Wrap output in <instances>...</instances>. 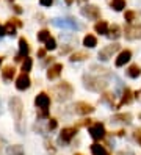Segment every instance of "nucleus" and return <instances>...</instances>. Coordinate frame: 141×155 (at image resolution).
<instances>
[{"instance_id": "nucleus-1", "label": "nucleus", "mask_w": 141, "mask_h": 155, "mask_svg": "<svg viewBox=\"0 0 141 155\" xmlns=\"http://www.w3.org/2000/svg\"><path fill=\"white\" fill-rule=\"evenodd\" d=\"M99 72L96 75H92V74H86L83 77V85H85V88L86 89H89V91H96V93H99V91H103L107 88V80L105 78H102L100 75L102 74H105V71L107 69H103V68H100V69H97Z\"/></svg>"}, {"instance_id": "nucleus-2", "label": "nucleus", "mask_w": 141, "mask_h": 155, "mask_svg": "<svg viewBox=\"0 0 141 155\" xmlns=\"http://www.w3.org/2000/svg\"><path fill=\"white\" fill-rule=\"evenodd\" d=\"M9 108H11V113L14 116V121H16V127L19 132H22L21 129V122H22V114H24V105H22V100L19 97H11L9 99Z\"/></svg>"}, {"instance_id": "nucleus-3", "label": "nucleus", "mask_w": 141, "mask_h": 155, "mask_svg": "<svg viewBox=\"0 0 141 155\" xmlns=\"http://www.w3.org/2000/svg\"><path fill=\"white\" fill-rule=\"evenodd\" d=\"M72 86L68 83V81H61L60 85L53 86V93L56 94V99L58 100H66L72 96Z\"/></svg>"}, {"instance_id": "nucleus-4", "label": "nucleus", "mask_w": 141, "mask_h": 155, "mask_svg": "<svg viewBox=\"0 0 141 155\" xmlns=\"http://www.w3.org/2000/svg\"><path fill=\"white\" fill-rule=\"evenodd\" d=\"M88 132H89V136H91L94 141H100V140L105 138V135H107L105 127H103L102 122H94V124H91L89 129H88Z\"/></svg>"}, {"instance_id": "nucleus-5", "label": "nucleus", "mask_w": 141, "mask_h": 155, "mask_svg": "<svg viewBox=\"0 0 141 155\" xmlns=\"http://www.w3.org/2000/svg\"><path fill=\"white\" fill-rule=\"evenodd\" d=\"M124 36L129 41L141 39V25L139 24H129L124 28Z\"/></svg>"}, {"instance_id": "nucleus-6", "label": "nucleus", "mask_w": 141, "mask_h": 155, "mask_svg": "<svg viewBox=\"0 0 141 155\" xmlns=\"http://www.w3.org/2000/svg\"><path fill=\"white\" fill-rule=\"evenodd\" d=\"M119 49H121V45H119L118 42H113V44L107 45V47L100 49V52L97 53V57H99V60H102V61H108L110 58H113V55H115Z\"/></svg>"}, {"instance_id": "nucleus-7", "label": "nucleus", "mask_w": 141, "mask_h": 155, "mask_svg": "<svg viewBox=\"0 0 141 155\" xmlns=\"http://www.w3.org/2000/svg\"><path fill=\"white\" fill-rule=\"evenodd\" d=\"M52 24L58 28H69V30H79L80 24H77L71 17H66V19H52Z\"/></svg>"}, {"instance_id": "nucleus-8", "label": "nucleus", "mask_w": 141, "mask_h": 155, "mask_svg": "<svg viewBox=\"0 0 141 155\" xmlns=\"http://www.w3.org/2000/svg\"><path fill=\"white\" fill-rule=\"evenodd\" d=\"M82 14L86 17V19H91V21H97L100 17V10L96 6V5H85L82 8Z\"/></svg>"}, {"instance_id": "nucleus-9", "label": "nucleus", "mask_w": 141, "mask_h": 155, "mask_svg": "<svg viewBox=\"0 0 141 155\" xmlns=\"http://www.w3.org/2000/svg\"><path fill=\"white\" fill-rule=\"evenodd\" d=\"M75 135H77V127H66V129H63L61 133H60V141L68 144V143L72 141V138Z\"/></svg>"}, {"instance_id": "nucleus-10", "label": "nucleus", "mask_w": 141, "mask_h": 155, "mask_svg": "<svg viewBox=\"0 0 141 155\" xmlns=\"http://www.w3.org/2000/svg\"><path fill=\"white\" fill-rule=\"evenodd\" d=\"M130 60H132V52H130L129 49L121 50L119 55H118L116 60H115V66H116V68H122V66H126Z\"/></svg>"}, {"instance_id": "nucleus-11", "label": "nucleus", "mask_w": 141, "mask_h": 155, "mask_svg": "<svg viewBox=\"0 0 141 155\" xmlns=\"http://www.w3.org/2000/svg\"><path fill=\"white\" fill-rule=\"evenodd\" d=\"M30 86H32V80H30V77H28V74L22 72V74L16 78V88H17L19 91H25V89H28Z\"/></svg>"}, {"instance_id": "nucleus-12", "label": "nucleus", "mask_w": 141, "mask_h": 155, "mask_svg": "<svg viewBox=\"0 0 141 155\" xmlns=\"http://www.w3.org/2000/svg\"><path fill=\"white\" fill-rule=\"evenodd\" d=\"M28 53H30V44L25 38H21L19 39V55L16 57V61H21L22 58L28 57Z\"/></svg>"}, {"instance_id": "nucleus-13", "label": "nucleus", "mask_w": 141, "mask_h": 155, "mask_svg": "<svg viewBox=\"0 0 141 155\" xmlns=\"http://www.w3.org/2000/svg\"><path fill=\"white\" fill-rule=\"evenodd\" d=\"M35 105L39 108V110H47L50 105V97L47 96L45 93H39L35 97Z\"/></svg>"}, {"instance_id": "nucleus-14", "label": "nucleus", "mask_w": 141, "mask_h": 155, "mask_svg": "<svg viewBox=\"0 0 141 155\" xmlns=\"http://www.w3.org/2000/svg\"><path fill=\"white\" fill-rule=\"evenodd\" d=\"M74 108H75V113L77 114H89L94 111V107L88 102H77L74 105Z\"/></svg>"}, {"instance_id": "nucleus-15", "label": "nucleus", "mask_w": 141, "mask_h": 155, "mask_svg": "<svg viewBox=\"0 0 141 155\" xmlns=\"http://www.w3.org/2000/svg\"><path fill=\"white\" fill-rule=\"evenodd\" d=\"M61 71H63V64H61V63H55V64H52L49 69H47V78H49V80L58 78L60 74H61Z\"/></svg>"}, {"instance_id": "nucleus-16", "label": "nucleus", "mask_w": 141, "mask_h": 155, "mask_svg": "<svg viewBox=\"0 0 141 155\" xmlns=\"http://www.w3.org/2000/svg\"><path fill=\"white\" fill-rule=\"evenodd\" d=\"M132 100H133V93H132V89L126 88L124 93H122V97H121V100H119V104L116 105V108H121V107H124V105H129Z\"/></svg>"}, {"instance_id": "nucleus-17", "label": "nucleus", "mask_w": 141, "mask_h": 155, "mask_svg": "<svg viewBox=\"0 0 141 155\" xmlns=\"http://www.w3.org/2000/svg\"><path fill=\"white\" fill-rule=\"evenodd\" d=\"M132 119H133V116L130 113H118L111 117V122H121V124H130Z\"/></svg>"}, {"instance_id": "nucleus-18", "label": "nucleus", "mask_w": 141, "mask_h": 155, "mask_svg": "<svg viewBox=\"0 0 141 155\" xmlns=\"http://www.w3.org/2000/svg\"><path fill=\"white\" fill-rule=\"evenodd\" d=\"M107 36H108L110 39H113V41L119 39V38H121V27L116 25V24L108 25V33H107Z\"/></svg>"}, {"instance_id": "nucleus-19", "label": "nucleus", "mask_w": 141, "mask_h": 155, "mask_svg": "<svg viewBox=\"0 0 141 155\" xmlns=\"http://www.w3.org/2000/svg\"><path fill=\"white\" fill-rule=\"evenodd\" d=\"M126 74H127V77H130V78H138V77L141 75V68H139L138 64H132V66L127 68Z\"/></svg>"}, {"instance_id": "nucleus-20", "label": "nucleus", "mask_w": 141, "mask_h": 155, "mask_svg": "<svg viewBox=\"0 0 141 155\" xmlns=\"http://www.w3.org/2000/svg\"><path fill=\"white\" fill-rule=\"evenodd\" d=\"M14 75H16V69H14L13 66H5V68H3V71H2V77H3V80L11 81V80L14 78Z\"/></svg>"}, {"instance_id": "nucleus-21", "label": "nucleus", "mask_w": 141, "mask_h": 155, "mask_svg": "<svg viewBox=\"0 0 141 155\" xmlns=\"http://www.w3.org/2000/svg\"><path fill=\"white\" fill-rule=\"evenodd\" d=\"M83 45H85L86 49H94V47L97 45V38H96L94 35H86V36L83 38Z\"/></svg>"}, {"instance_id": "nucleus-22", "label": "nucleus", "mask_w": 141, "mask_h": 155, "mask_svg": "<svg viewBox=\"0 0 141 155\" xmlns=\"http://www.w3.org/2000/svg\"><path fill=\"white\" fill-rule=\"evenodd\" d=\"M91 153H92V155H110L108 150L103 147L102 144H99V143L91 144Z\"/></svg>"}, {"instance_id": "nucleus-23", "label": "nucleus", "mask_w": 141, "mask_h": 155, "mask_svg": "<svg viewBox=\"0 0 141 155\" xmlns=\"http://www.w3.org/2000/svg\"><path fill=\"white\" fill-rule=\"evenodd\" d=\"M94 30H96V33H99V35H105L107 36V33H108V24L105 21H100V22H97L96 25H94Z\"/></svg>"}, {"instance_id": "nucleus-24", "label": "nucleus", "mask_w": 141, "mask_h": 155, "mask_svg": "<svg viewBox=\"0 0 141 155\" xmlns=\"http://www.w3.org/2000/svg\"><path fill=\"white\" fill-rule=\"evenodd\" d=\"M88 58H89V55H88L86 52H74L69 60L72 63H75V61H85V60H88Z\"/></svg>"}, {"instance_id": "nucleus-25", "label": "nucleus", "mask_w": 141, "mask_h": 155, "mask_svg": "<svg viewBox=\"0 0 141 155\" xmlns=\"http://www.w3.org/2000/svg\"><path fill=\"white\" fill-rule=\"evenodd\" d=\"M110 6H111V10H115V11H122L126 8V0H111Z\"/></svg>"}, {"instance_id": "nucleus-26", "label": "nucleus", "mask_w": 141, "mask_h": 155, "mask_svg": "<svg viewBox=\"0 0 141 155\" xmlns=\"http://www.w3.org/2000/svg\"><path fill=\"white\" fill-rule=\"evenodd\" d=\"M6 153L8 155H25L22 146H9V147L6 149Z\"/></svg>"}, {"instance_id": "nucleus-27", "label": "nucleus", "mask_w": 141, "mask_h": 155, "mask_svg": "<svg viewBox=\"0 0 141 155\" xmlns=\"http://www.w3.org/2000/svg\"><path fill=\"white\" fill-rule=\"evenodd\" d=\"M32 66H33V61H32V58L25 57V60L22 61V72H25V74H28V72L32 71Z\"/></svg>"}, {"instance_id": "nucleus-28", "label": "nucleus", "mask_w": 141, "mask_h": 155, "mask_svg": "<svg viewBox=\"0 0 141 155\" xmlns=\"http://www.w3.org/2000/svg\"><path fill=\"white\" fill-rule=\"evenodd\" d=\"M16 28H17V27H16L11 21H9V22H6V25H5V33L9 35V36H14V35H16Z\"/></svg>"}, {"instance_id": "nucleus-29", "label": "nucleus", "mask_w": 141, "mask_h": 155, "mask_svg": "<svg viewBox=\"0 0 141 155\" xmlns=\"http://www.w3.org/2000/svg\"><path fill=\"white\" fill-rule=\"evenodd\" d=\"M49 38H50V31H49V30H41V31H38V41L45 42Z\"/></svg>"}, {"instance_id": "nucleus-30", "label": "nucleus", "mask_w": 141, "mask_h": 155, "mask_svg": "<svg viewBox=\"0 0 141 155\" xmlns=\"http://www.w3.org/2000/svg\"><path fill=\"white\" fill-rule=\"evenodd\" d=\"M102 100H103V102H107V104H110V107H115V96H113V94L105 93L102 96Z\"/></svg>"}, {"instance_id": "nucleus-31", "label": "nucleus", "mask_w": 141, "mask_h": 155, "mask_svg": "<svg viewBox=\"0 0 141 155\" xmlns=\"http://www.w3.org/2000/svg\"><path fill=\"white\" fill-rule=\"evenodd\" d=\"M136 16H138V14H136L135 11H126V13H124V19H126L129 24H132V22L136 19Z\"/></svg>"}, {"instance_id": "nucleus-32", "label": "nucleus", "mask_w": 141, "mask_h": 155, "mask_svg": "<svg viewBox=\"0 0 141 155\" xmlns=\"http://www.w3.org/2000/svg\"><path fill=\"white\" fill-rule=\"evenodd\" d=\"M44 44H45V50H55V49H56V41L52 38V36H50V38L47 39Z\"/></svg>"}, {"instance_id": "nucleus-33", "label": "nucleus", "mask_w": 141, "mask_h": 155, "mask_svg": "<svg viewBox=\"0 0 141 155\" xmlns=\"http://www.w3.org/2000/svg\"><path fill=\"white\" fill-rule=\"evenodd\" d=\"M133 138H135V141L141 146V127H138V129L133 130Z\"/></svg>"}, {"instance_id": "nucleus-34", "label": "nucleus", "mask_w": 141, "mask_h": 155, "mask_svg": "<svg viewBox=\"0 0 141 155\" xmlns=\"http://www.w3.org/2000/svg\"><path fill=\"white\" fill-rule=\"evenodd\" d=\"M56 125H58V122H56V119H49V124H47V129L49 130H55Z\"/></svg>"}, {"instance_id": "nucleus-35", "label": "nucleus", "mask_w": 141, "mask_h": 155, "mask_svg": "<svg viewBox=\"0 0 141 155\" xmlns=\"http://www.w3.org/2000/svg\"><path fill=\"white\" fill-rule=\"evenodd\" d=\"M9 21H11V22H13V24H14V25L17 27V28H19V27H22V22L19 21L17 17H11V19H9Z\"/></svg>"}, {"instance_id": "nucleus-36", "label": "nucleus", "mask_w": 141, "mask_h": 155, "mask_svg": "<svg viewBox=\"0 0 141 155\" xmlns=\"http://www.w3.org/2000/svg\"><path fill=\"white\" fill-rule=\"evenodd\" d=\"M39 3H41L42 6H52L53 0H39Z\"/></svg>"}, {"instance_id": "nucleus-37", "label": "nucleus", "mask_w": 141, "mask_h": 155, "mask_svg": "<svg viewBox=\"0 0 141 155\" xmlns=\"http://www.w3.org/2000/svg\"><path fill=\"white\" fill-rule=\"evenodd\" d=\"M38 57H39V58H45V49H39V50H38Z\"/></svg>"}, {"instance_id": "nucleus-38", "label": "nucleus", "mask_w": 141, "mask_h": 155, "mask_svg": "<svg viewBox=\"0 0 141 155\" xmlns=\"http://www.w3.org/2000/svg\"><path fill=\"white\" fill-rule=\"evenodd\" d=\"M13 8H14V11H16L17 14H21V13H22V6H19V5H14Z\"/></svg>"}, {"instance_id": "nucleus-39", "label": "nucleus", "mask_w": 141, "mask_h": 155, "mask_svg": "<svg viewBox=\"0 0 141 155\" xmlns=\"http://www.w3.org/2000/svg\"><path fill=\"white\" fill-rule=\"evenodd\" d=\"M6 33H5V27H2L0 25V36H5Z\"/></svg>"}, {"instance_id": "nucleus-40", "label": "nucleus", "mask_w": 141, "mask_h": 155, "mask_svg": "<svg viewBox=\"0 0 141 155\" xmlns=\"http://www.w3.org/2000/svg\"><path fill=\"white\" fill-rule=\"evenodd\" d=\"M64 2H66V5H72L74 0H64Z\"/></svg>"}, {"instance_id": "nucleus-41", "label": "nucleus", "mask_w": 141, "mask_h": 155, "mask_svg": "<svg viewBox=\"0 0 141 155\" xmlns=\"http://www.w3.org/2000/svg\"><path fill=\"white\" fill-rule=\"evenodd\" d=\"M79 3H85V2H88V0H77Z\"/></svg>"}, {"instance_id": "nucleus-42", "label": "nucleus", "mask_w": 141, "mask_h": 155, "mask_svg": "<svg viewBox=\"0 0 141 155\" xmlns=\"http://www.w3.org/2000/svg\"><path fill=\"white\" fill-rule=\"evenodd\" d=\"M2 63H3V57H0V64H2Z\"/></svg>"}, {"instance_id": "nucleus-43", "label": "nucleus", "mask_w": 141, "mask_h": 155, "mask_svg": "<svg viewBox=\"0 0 141 155\" xmlns=\"http://www.w3.org/2000/svg\"><path fill=\"white\" fill-rule=\"evenodd\" d=\"M74 155H83V153H74Z\"/></svg>"}, {"instance_id": "nucleus-44", "label": "nucleus", "mask_w": 141, "mask_h": 155, "mask_svg": "<svg viewBox=\"0 0 141 155\" xmlns=\"http://www.w3.org/2000/svg\"><path fill=\"white\" fill-rule=\"evenodd\" d=\"M8 2H14V0H8Z\"/></svg>"}]
</instances>
